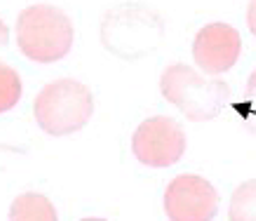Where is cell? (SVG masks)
Returning <instances> with one entry per match:
<instances>
[{
	"label": "cell",
	"mask_w": 256,
	"mask_h": 221,
	"mask_svg": "<svg viewBox=\"0 0 256 221\" xmlns=\"http://www.w3.org/2000/svg\"><path fill=\"white\" fill-rule=\"evenodd\" d=\"M162 19L150 5L127 2L108 10L101 22V42L122 59H141L162 42Z\"/></svg>",
	"instance_id": "cell-1"
},
{
	"label": "cell",
	"mask_w": 256,
	"mask_h": 221,
	"mask_svg": "<svg viewBox=\"0 0 256 221\" xmlns=\"http://www.w3.org/2000/svg\"><path fill=\"white\" fill-rule=\"evenodd\" d=\"M228 221H256V179L235 188L228 207Z\"/></svg>",
	"instance_id": "cell-9"
},
{
	"label": "cell",
	"mask_w": 256,
	"mask_h": 221,
	"mask_svg": "<svg viewBox=\"0 0 256 221\" xmlns=\"http://www.w3.org/2000/svg\"><path fill=\"white\" fill-rule=\"evenodd\" d=\"M10 221H59L50 198L40 193H24L10 207Z\"/></svg>",
	"instance_id": "cell-8"
},
{
	"label": "cell",
	"mask_w": 256,
	"mask_h": 221,
	"mask_svg": "<svg viewBox=\"0 0 256 221\" xmlns=\"http://www.w3.org/2000/svg\"><path fill=\"white\" fill-rule=\"evenodd\" d=\"M16 45L31 62H59L73 48V24L59 8L38 2L28 5L16 22Z\"/></svg>",
	"instance_id": "cell-2"
},
{
	"label": "cell",
	"mask_w": 256,
	"mask_h": 221,
	"mask_svg": "<svg viewBox=\"0 0 256 221\" xmlns=\"http://www.w3.org/2000/svg\"><path fill=\"white\" fill-rule=\"evenodd\" d=\"M82 221H104V219H82Z\"/></svg>",
	"instance_id": "cell-13"
},
{
	"label": "cell",
	"mask_w": 256,
	"mask_h": 221,
	"mask_svg": "<svg viewBox=\"0 0 256 221\" xmlns=\"http://www.w3.org/2000/svg\"><path fill=\"white\" fill-rule=\"evenodd\" d=\"M164 212L170 221H214L218 193L207 179L181 174L164 190Z\"/></svg>",
	"instance_id": "cell-6"
},
{
	"label": "cell",
	"mask_w": 256,
	"mask_h": 221,
	"mask_svg": "<svg viewBox=\"0 0 256 221\" xmlns=\"http://www.w3.org/2000/svg\"><path fill=\"white\" fill-rule=\"evenodd\" d=\"M160 90H162L164 99L174 104L193 122L216 118L230 104V85L228 82L202 78L186 64L170 66L160 78Z\"/></svg>",
	"instance_id": "cell-3"
},
{
	"label": "cell",
	"mask_w": 256,
	"mask_h": 221,
	"mask_svg": "<svg viewBox=\"0 0 256 221\" xmlns=\"http://www.w3.org/2000/svg\"><path fill=\"white\" fill-rule=\"evenodd\" d=\"M242 52V38L238 28L228 24H207L200 28L193 42V56L202 71L218 76L230 71Z\"/></svg>",
	"instance_id": "cell-7"
},
{
	"label": "cell",
	"mask_w": 256,
	"mask_h": 221,
	"mask_svg": "<svg viewBox=\"0 0 256 221\" xmlns=\"http://www.w3.org/2000/svg\"><path fill=\"white\" fill-rule=\"evenodd\" d=\"M247 24H249V31L256 36V2H249V8H247Z\"/></svg>",
	"instance_id": "cell-12"
},
{
	"label": "cell",
	"mask_w": 256,
	"mask_h": 221,
	"mask_svg": "<svg viewBox=\"0 0 256 221\" xmlns=\"http://www.w3.org/2000/svg\"><path fill=\"white\" fill-rule=\"evenodd\" d=\"M132 150L141 165L172 167L186 153V134L176 120L156 116L136 127L132 136Z\"/></svg>",
	"instance_id": "cell-5"
},
{
	"label": "cell",
	"mask_w": 256,
	"mask_h": 221,
	"mask_svg": "<svg viewBox=\"0 0 256 221\" xmlns=\"http://www.w3.org/2000/svg\"><path fill=\"white\" fill-rule=\"evenodd\" d=\"M235 113L240 116V120L244 122V127H247L249 132L256 134V71L249 76L247 90H244L242 99L235 106Z\"/></svg>",
	"instance_id": "cell-10"
},
{
	"label": "cell",
	"mask_w": 256,
	"mask_h": 221,
	"mask_svg": "<svg viewBox=\"0 0 256 221\" xmlns=\"http://www.w3.org/2000/svg\"><path fill=\"white\" fill-rule=\"evenodd\" d=\"M33 110L42 132L52 136L73 134L80 132L92 118V90L78 80H54L40 90Z\"/></svg>",
	"instance_id": "cell-4"
},
{
	"label": "cell",
	"mask_w": 256,
	"mask_h": 221,
	"mask_svg": "<svg viewBox=\"0 0 256 221\" xmlns=\"http://www.w3.org/2000/svg\"><path fill=\"white\" fill-rule=\"evenodd\" d=\"M0 80H2V99H0V110L8 113L12 106H16L22 96V80L10 66H0Z\"/></svg>",
	"instance_id": "cell-11"
}]
</instances>
